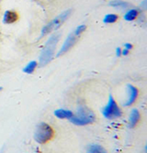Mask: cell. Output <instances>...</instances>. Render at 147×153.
I'll use <instances>...</instances> for the list:
<instances>
[{
  "label": "cell",
  "instance_id": "cell-1",
  "mask_svg": "<svg viewBox=\"0 0 147 153\" xmlns=\"http://www.w3.org/2000/svg\"><path fill=\"white\" fill-rule=\"evenodd\" d=\"M59 39H60V34L54 33V34H52L51 37L48 39V41L46 42V44L41 53V56H40V65L42 67L45 66L51 60Z\"/></svg>",
  "mask_w": 147,
  "mask_h": 153
},
{
  "label": "cell",
  "instance_id": "cell-2",
  "mask_svg": "<svg viewBox=\"0 0 147 153\" xmlns=\"http://www.w3.org/2000/svg\"><path fill=\"white\" fill-rule=\"evenodd\" d=\"M69 120L76 126H86V125L94 122L96 120V117L95 114L87 107L79 106L76 115L74 114V116Z\"/></svg>",
  "mask_w": 147,
  "mask_h": 153
},
{
  "label": "cell",
  "instance_id": "cell-3",
  "mask_svg": "<svg viewBox=\"0 0 147 153\" xmlns=\"http://www.w3.org/2000/svg\"><path fill=\"white\" fill-rule=\"evenodd\" d=\"M52 136H53V130L51 127L47 123L42 122L36 128L34 133V140L40 144H44L51 140Z\"/></svg>",
  "mask_w": 147,
  "mask_h": 153
},
{
  "label": "cell",
  "instance_id": "cell-4",
  "mask_svg": "<svg viewBox=\"0 0 147 153\" xmlns=\"http://www.w3.org/2000/svg\"><path fill=\"white\" fill-rule=\"evenodd\" d=\"M72 13V10L71 9H67L63 11L62 14H60V15L58 17H56L55 19H53L51 22H49L46 26H44V27L43 29L42 30V35L41 37H43L45 35H47L48 33L51 32L52 30H57L58 27L68 19V17L71 15Z\"/></svg>",
  "mask_w": 147,
  "mask_h": 153
},
{
  "label": "cell",
  "instance_id": "cell-5",
  "mask_svg": "<svg viewBox=\"0 0 147 153\" xmlns=\"http://www.w3.org/2000/svg\"><path fill=\"white\" fill-rule=\"evenodd\" d=\"M102 114L107 119L118 118L122 114L121 108L119 107L118 104L116 103V101L114 100L113 96L111 94L110 95V99H109L108 104H107V105L102 110Z\"/></svg>",
  "mask_w": 147,
  "mask_h": 153
},
{
  "label": "cell",
  "instance_id": "cell-6",
  "mask_svg": "<svg viewBox=\"0 0 147 153\" xmlns=\"http://www.w3.org/2000/svg\"><path fill=\"white\" fill-rule=\"evenodd\" d=\"M80 36H81V34L77 33L75 30L73 31L72 33H70V35L67 37V39H66V40L64 41V43H63V45L62 46L61 50L59 51L57 56H61V55H63V54L65 53L66 51H68L75 44V42L77 41L78 38H79Z\"/></svg>",
  "mask_w": 147,
  "mask_h": 153
},
{
  "label": "cell",
  "instance_id": "cell-7",
  "mask_svg": "<svg viewBox=\"0 0 147 153\" xmlns=\"http://www.w3.org/2000/svg\"><path fill=\"white\" fill-rule=\"evenodd\" d=\"M127 90H128V94H129V98H128L127 102L124 104L125 106L131 105L133 103H134L136 98H137V96H138V94H139L138 89L135 86L131 85H127Z\"/></svg>",
  "mask_w": 147,
  "mask_h": 153
},
{
  "label": "cell",
  "instance_id": "cell-8",
  "mask_svg": "<svg viewBox=\"0 0 147 153\" xmlns=\"http://www.w3.org/2000/svg\"><path fill=\"white\" fill-rule=\"evenodd\" d=\"M19 15L18 13L12 10H7L5 12L4 17H3V21L5 24H12L18 20Z\"/></svg>",
  "mask_w": 147,
  "mask_h": 153
},
{
  "label": "cell",
  "instance_id": "cell-9",
  "mask_svg": "<svg viewBox=\"0 0 147 153\" xmlns=\"http://www.w3.org/2000/svg\"><path fill=\"white\" fill-rule=\"evenodd\" d=\"M139 120H140V113L138 109H132L129 118V128H134L139 122Z\"/></svg>",
  "mask_w": 147,
  "mask_h": 153
},
{
  "label": "cell",
  "instance_id": "cell-10",
  "mask_svg": "<svg viewBox=\"0 0 147 153\" xmlns=\"http://www.w3.org/2000/svg\"><path fill=\"white\" fill-rule=\"evenodd\" d=\"M54 116L58 118H61V119H70L74 116V113L70 110L57 109L54 111Z\"/></svg>",
  "mask_w": 147,
  "mask_h": 153
},
{
  "label": "cell",
  "instance_id": "cell-11",
  "mask_svg": "<svg viewBox=\"0 0 147 153\" xmlns=\"http://www.w3.org/2000/svg\"><path fill=\"white\" fill-rule=\"evenodd\" d=\"M140 10L137 8L134 9H131L129 11H127V13L124 15V19L127 21H131V20H134L140 14Z\"/></svg>",
  "mask_w": 147,
  "mask_h": 153
},
{
  "label": "cell",
  "instance_id": "cell-12",
  "mask_svg": "<svg viewBox=\"0 0 147 153\" xmlns=\"http://www.w3.org/2000/svg\"><path fill=\"white\" fill-rule=\"evenodd\" d=\"M87 153H107V151L102 146L98 144H92L88 147Z\"/></svg>",
  "mask_w": 147,
  "mask_h": 153
},
{
  "label": "cell",
  "instance_id": "cell-13",
  "mask_svg": "<svg viewBox=\"0 0 147 153\" xmlns=\"http://www.w3.org/2000/svg\"><path fill=\"white\" fill-rule=\"evenodd\" d=\"M110 5L111 7H119V8H127L129 7L130 4L127 3V2H124V1H122V0H113L110 3Z\"/></svg>",
  "mask_w": 147,
  "mask_h": 153
},
{
  "label": "cell",
  "instance_id": "cell-14",
  "mask_svg": "<svg viewBox=\"0 0 147 153\" xmlns=\"http://www.w3.org/2000/svg\"><path fill=\"white\" fill-rule=\"evenodd\" d=\"M36 67H37V62L32 61L30 63L27 64V66L23 69V72L25 74H32L34 72V70L36 69Z\"/></svg>",
  "mask_w": 147,
  "mask_h": 153
},
{
  "label": "cell",
  "instance_id": "cell-15",
  "mask_svg": "<svg viewBox=\"0 0 147 153\" xmlns=\"http://www.w3.org/2000/svg\"><path fill=\"white\" fill-rule=\"evenodd\" d=\"M119 17L116 15V14H108V15H106L103 21L104 23L106 24H110V23H114L118 20Z\"/></svg>",
  "mask_w": 147,
  "mask_h": 153
},
{
  "label": "cell",
  "instance_id": "cell-16",
  "mask_svg": "<svg viewBox=\"0 0 147 153\" xmlns=\"http://www.w3.org/2000/svg\"><path fill=\"white\" fill-rule=\"evenodd\" d=\"M125 49L128 50V51H130V50L132 49V45L131 43H125Z\"/></svg>",
  "mask_w": 147,
  "mask_h": 153
},
{
  "label": "cell",
  "instance_id": "cell-17",
  "mask_svg": "<svg viewBox=\"0 0 147 153\" xmlns=\"http://www.w3.org/2000/svg\"><path fill=\"white\" fill-rule=\"evenodd\" d=\"M116 53H117L118 56H121V55H122V50L119 49V48H117V50H116Z\"/></svg>",
  "mask_w": 147,
  "mask_h": 153
},
{
  "label": "cell",
  "instance_id": "cell-18",
  "mask_svg": "<svg viewBox=\"0 0 147 153\" xmlns=\"http://www.w3.org/2000/svg\"><path fill=\"white\" fill-rule=\"evenodd\" d=\"M128 54H129V51L128 50L124 49L123 51H122V55H124V56H125V55H128Z\"/></svg>",
  "mask_w": 147,
  "mask_h": 153
},
{
  "label": "cell",
  "instance_id": "cell-19",
  "mask_svg": "<svg viewBox=\"0 0 147 153\" xmlns=\"http://www.w3.org/2000/svg\"><path fill=\"white\" fill-rule=\"evenodd\" d=\"M146 2H147V0H143V3H142V5H141V7H142L143 9H145V8H146Z\"/></svg>",
  "mask_w": 147,
  "mask_h": 153
},
{
  "label": "cell",
  "instance_id": "cell-20",
  "mask_svg": "<svg viewBox=\"0 0 147 153\" xmlns=\"http://www.w3.org/2000/svg\"><path fill=\"white\" fill-rule=\"evenodd\" d=\"M2 90V87H0V91H1Z\"/></svg>",
  "mask_w": 147,
  "mask_h": 153
}]
</instances>
